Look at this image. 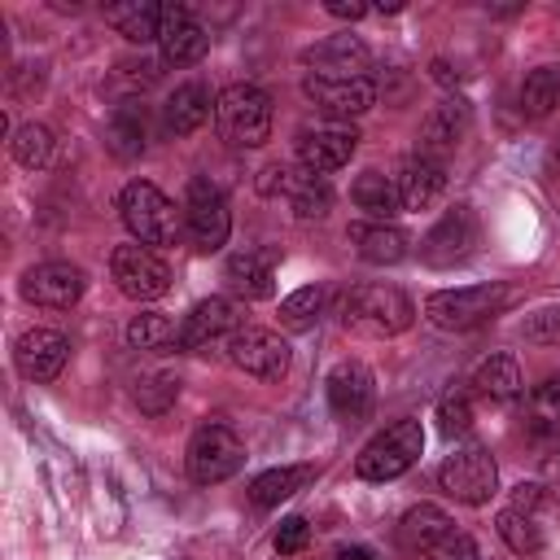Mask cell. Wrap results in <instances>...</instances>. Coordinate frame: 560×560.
Returning <instances> with one entry per match:
<instances>
[{"label": "cell", "instance_id": "obj_4", "mask_svg": "<svg viewBox=\"0 0 560 560\" xmlns=\"http://www.w3.org/2000/svg\"><path fill=\"white\" fill-rule=\"evenodd\" d=\"M508 306V289L503 284H468V289H442L424 298V315L429 324L446 328V332H468L477 324H486L490 315H499Z\"/></svg>", "mask_w": 560, "mask_h": 560}, {"label": "cell", "instance_id": "obj_18", "mask_svg": "<svg viewBox=\"0 0 560 560\" xmlns=\"http://www.w3.org/2000/svg\"><path fill=\"white\" fill-rule=\"evenodd\" d=\"M158 48H162V61H171V66H192V61L206 57L210 35H206V26H201L184 4H162Z\"/></svg>", "mask_w": 560, "mask_h": 560}, {"label": "cell", "instance_id": "obj_6", "mask_svg": "<svg viewBox=\"0 0 560 560\" xmlns=\"http://www.w3.org/2000/svg\"><path fill=\"white\" fill-rule=\"evenodd\" d=\"M438 481L451 499L468 503V508H481L490 503V494L499 490V468H494V455L481 446V442H464L455 446L442 468H438Z\"/></svg>", "mask_w": 560, "mask_h": 560}, {"label": "cell", "instance_id": "obj_17", "mask_svg": "<svg viewBox=\"0 0 560 560\" xmlns=\"http://www.w3.org/2000/svg\"><path fill=\"white\" fill-rule=\"evenodd\" d=\"M66 359H70V337L57 332V328H31L13 346V363H18V372L26 381H52V376H61Z\"/></svg>", "mask_w": 560, "mask_h": 560}, {"label": "cell", "instance_id": "obj_19", "mask_svg": "<svg viewBox=\"0 0 560 560\" xmlns=\"http://www.w3.org/2000/svg\"><path fill=\"white\" fill-rule=\"evenodd\" d=\"M302 92L328 114V118H359L376 105V88L372 79H302Z\"/></svg>", "mask_w": 560, "mask_h": 560}, {"label": "cell", "instance_id": "obj_33", "mask_svg": "<svg viewBox=\"0 0 560 560\" xmlns=\"http://www.w3.org/2000/svg\"><path fill=\"white\" fill-rule=\"evenodd\" d=\"M494 529H499V538H503L516 556H538V551H542V529L534 525V516H529V512L508 508V512H499Z\"/></svg>", "mask_w": 560, "mask_h": 560}, {"label": "cell", "instance_id": "obj_26", "mask_svg": "<svg viewBox=\"0 0 560 560\" xmlns=\"http://www.w3.org/2000/svg\"><path fill=\"white\" fill-rule=\"evenodd\" d=\"M210 114H214V96H210V88H206L201 79H188V83H179V88L166 96V127H171L175 136L197 131Z\"/></svg>", "mask_w": 560, "mask_h": 560}, {"label": "cell", "instance_id": "obj_2", "mask_svg": "<svg viewBox=\"0 0 560 560\" xmlns=\"http://www.w3.org/2000/svg\"><path fill=\"white\" fill-rule=\"evenodd\" d=\"M118 214L127 223V232L136 236V245H175L179 241V223L184 214L175 210V201L149 184V179H131L122 192H118Z\"/></svg>", "mask_w": 560, "mask_h": 560}, {"label": "cell", "instance_id": "obj_8", "mask_svg": "<svg viewBox=\"0 0 560 560\" xmlns=\"http://www.w3.org/2000/svg\"><path fill=\"white\" fill-rule=\"evenodd\" d=\"M241 328H245V315H241V306L232 298H206V302H197L184 315V324H179V350H192V354L219 350V346L228 350Z\"/></svg>", "mask_w": 560, "mask_h": 560}, {"label": "cell", "instance_id": "obj_7", "mask_svg": "<svg viewBox=\"0 0 560 560\" xmlns=\"http://www.w3.org/2000/svg\"><path fill=\"white\" fill-rule=\"evenodd\" d=\"M184 464H188V477L197 486H219L245 464V446L228 424H201L188 442Z\"/></svg>", "mask_w": 560, "mask_h": 560}, {"label": "cell", "instance_id": "obj_21", "mask_svg": "<svg viewBox=\"0 0 560 560\" xmlns=\"http://www.w3.org/2000/svg\"><path fill=\"white\" fill-rule=\"evenodd\" d=\"M468 127H472L468 101H464V96H446L442 105L429 109V118H424V127H420V153L442 162V153H451V149L468 136Z\"/></svg>", "mask_w": 560, "mask_h": 560}, {"label": "cell", "instance_id": "obj_22", "mask_svg": "<svg viewBox=\"0 0 560 560\" xmlns=\"http://www.w3.org/2000/svg\"><path fill=\"white\" fill-rule=\"evenodd\" d=\"M223 280L245 302L271 298V289H276V254L271 249H236L228 258V267H223Z\"/></svg>", "mask_w": 560, "mask_h": 560}, {"label": "cell", "instance_id": "obj_11", "mask_svg": "<svg viewBox=\"0 0 560 560\" xmlns=\"http://www.w3.org/2000/svg\"><path fill=\"white\" fill-rule=\"evenodd\" d=\"M228 359L232 368H241L245 376H258V381H280L289 372V341L271 328H241L228 346Z\"/></svg>", "mask_w": 560, "mask_h": 560}, {"label": "cell", "instance_id": "obj_13", "mask_svg": "<svg viewBox=\"0 0 560 560\" xmlns=\"http://www.w3.org/2000/svg\"><path fill=\"white\" fill-rule=\"evenodd\" d=\"M258 188H262L267 197L284 192L298 219H324V214H328V206H332V188H328V179H324V175H311V171L267 166V171H262V179H258Z\"/></svg>", "mask_w": 560, "mask_h": 560}, {"label": "cell", "instance_id": "obj_16", "mask_svg": "<svg viewBox=\"0 0 560 560\" xmlns=\"http://www.w3.org/2000/svg\"><path fill=\"white\" fill-rule=\"evenodd\" d=\"M354 144H359L354 127H341V122L311 127V131L298 136V162L311 175H332V171H341L354 158Z\"/></svg>", "mask_w": 560, "mask_h": 560}, {"label": "cell", "instance_id": "obj_27", "mask_svg": "<svg viewBox=\"0 0 560 560\" xmlns=\"http://www.w3.org/2000/svg\"><path fill=\"white\" fill-rule=\"evenodd\" d=\"M350 201L359 210H368L376 223H389L398 210H402V197H398V179L381 175V171H363L354 184H350Z\"/></svg>", "mask_w": 560, "mask_h": 560}, {"label": "cell", "instance_id": "obj_23", "mask_svg": "<svg viewBox=\"0 0 560 560\" xmlns=\"http://www.w3.org/2000/svg\"><path fill=\"white\" fill-rule=\"evenodd\" d=\"M346 241L354 245V254L363 262H376V267H389V262H402L407 249H411V236L394 223H350L346 228Z\"/></svg>", "mask_w": 560, "mask_h": 560}, {"label": "cell", "instance_id": "obj_9", "mask_svg": "<svg viewBox=\"0 0 560 560\" xmlns=\"http://www.w3.org/2000/svg\"><path fill=\"white\" fill-rule=\"evenodd\" d=\"M109 276L118 284V293H127L136 302H153L171 289V267L149 245H118L109 258Z\"/></svg>", "mask_w": 560, "mask_h": 560}, {"label": "cell", "instance_id": "obj_28", "mask_svg": "<svg viewBox=\"0 0 560 560\" xmlns=\"http://www.w3.org/2000/svg\"><path fill=\"white\" fill-rule=\"evenodd\" d=\"M311 481H315V464H284V468H267V472H258V477L249 481V499H254L258 508H276L280 499H289V494L306 490Z\"/></svg>", "mask_w": 560, "mask_h": 560}, {"label": "cell", "instance_id": "obj_31", "mask_svg": "<svg viewBox=\"0 0 560 560\" xmlns=\"http://www.w3.org/2000/svg\"><path fill=\"white\" fill-rule=\"evenodd\" d=\"M560 105V66H538L521 83V109L529 118H547Z\"/></svg>", "mask_w": 560, "mask_h": 560}, {"label": "cell", "instance_id": "obj_1", "mask_svg": "<svg viewBox=\"0 0 560 560\" xmlns=\"http://www.w3.org/2000/svg\"><path fill=\"white\" fill-rule=\"evenodd\" d=\"M416 319V306L394 284H354L341 302V324L359 337H398Z\"/></svg>", "mask_w": 560, "mask_h": 560}, {"label": "cell", "instance_id": "obj_5", "mask_svg": "<svg viewBox=\"0 0 560 560\" xmlns=\"http://www.w3.org/2000/svg\"><path fill=\"white\" fill-rule=\"evenodd\" d=\"M420 446H424L420 420H398V424H389L385 433H376V438L359 451L354 472H359L363 481H394V477H402V472L420 459Z\"/></svg>", "mask_w": 560, "mask_h": 560}, {"label": "cell", "instance_id": "obj_29", "mask_svg": "<svg viewBox=\"0 0 560 560\" xmlns=\"http://www.w3.org/2000/svg\"><path fill=\"white\" fill-rule=\"evenodd\" d=\"M472 385L486 394V398H499V402H508V398H516L521 389H525V376H521V363H516V354H486L481 363H477V372H472Z\"/></svg>", "mask_w": 560, "mask_h": 560}, {"label": "cell", "instance_id": "obj_30", "mask_svg": "<svg viewBox=\"0 0 560 560\" xmlns=\"http://www.w3.org/2000/svg\"><path fill=\"white\" fill-rule=\"evenodd\" d=\"M105 22H109L118 35H127L131 44H149V39H158V31H162V4H144V0L109 4V9H105Z\"/></svg>", "mask_w": 560, "mask_h": 560}, {"label": "cell", "instance_id": "obj_40", "mask_svg": "<svg viewBox=\"0 0 560 560\" xmlns=\"http://www.w3.org/2000/svg\"><path fill=\"white\" fill-rule=\"evenodd\" d=\"M306 542H311V525H306L302 516L280 521V529H276V551H280V556H298Z\"/></svg>", "mask_w": 560, "mask_h": 560}, {"label": "cell", "instance_id": "obj_3", "mask_svg": "<svg viewBox=\"0 0 560 560\" xmlns=\"http://www.w3.org/2000/svg\"><path fill=\"white\" fill-rule=\"evenodd\" d=\"M214 127L232 149H258L271 136V96L254 83H232L214 101Z\"/></svg>", "mask_w": 560, "mask_h": 560}, {"label": "cell", "instance_id": "obj_15", "mask_svg": "<svg viewBox=\"0 0 560 560\" xmlns=\"http://www.w3.org/2000/svg\"><path fill=\"white\" fill-rule=\"evenodd\" d=\"M88 289V276L74 262H39L22 276V298L48 311H70Z\"/></svg>", "mask_w": 560, "mask_h": 560}, {"label": "cell", "instance_id": "obj_12", "mask_svg": "<svg viewBox=\"0 0 560 560\" xmlns=\"http://www.w3.org/2000/svg\"><path fill=\"white\" fill-rule=\"evenodd\" d=\"M472 245H477V219H472V210H468V206H451V210L424 232L420 258H424L429 267H455V262H464V258L472 254Z\"/></svg>", "mask_w": 560, "mask_h": 560}, {"label": "cell", "instance_id": "obj_14", "mask_svg": "<svg viewBox=\"0 0 560 560\" xmlns=\"http://www.w3.org/2000/svg\"><path fill=\"white\" fill-rule=\"evenodd\" d=\"M302 66L315 79H368L372 52L359 35H328L302 52Z\"/></svg>", "mask_w": 560, "mask_h": 560}, {"label": "cell", "instance_id": "obj_34", "mask_svg": "<svg viewBox=\"0 0 560 560\" xmlns=\"http://www.w3.org/2000/svg\"><path fill=\"white\" fill-rule=\"evenodd\" d=\"M529 429L538 438L560 433V372L547 376L542 385H534V394H529Z\"/></svg>", "mask_w": 560, "mask_h": 560}, {"label": "cell", "instance_id": "obj_10", "mask_svg": "<svg viewBox=\"0 0 560 560\" xmlns=\"http://www.w3.org/2000/svg\"><path fill=\"white\" fill-rule=\"evenodd\" d=\"M184 228H188V236H192L197 249H223V245H228L232 214H228L223 192H219L210 179H192V184H188V197H184Z\"/></svg>", "mask_w": 560, "mask_h": 560}, {"label": "cell", "instance_id": "obj_41", "mask_svg": "<svg viewBox=\"0 0 560 560\" xmlns=\"http://www.w3.org/2000/svg\"><path fill=\"white\" fill-rule=\"evenodd\" d=\"M429 560H481V556H477V542L468 534H451L446 542H438L429 551Z\"/></svg>", "mask_w": 560, "mask_h": 560}, {"label": "cell", "instance_id": "obj_46", "mask_svg": "<svg viewBox=\"0 0 560 560\" xmlns=\"http://www.w3.org/2000/svg\"><path fill=\"white\" fill-rule=\"evenodd\" d=\"M556 158H560V144H556Z\"/></svg>", "mask_w": 560, "mask_h": 560}, {"label": "cell", "instance_id": "obj_43", "mask_svg": "<svg viewBox=\"0 0 560 560\" xmlns=\"http://www.w3.org/2000/svg\"><path fill=\"white\" fill-rule=\"evenodd\" d=\"M538 499H542V490H538V486H525V481H521V486L512 490V508H516V512H529Z\"/></svg>", "mask_w": 560, "mask_h": 560}, {"label": "cell", "instance_id": "obj_35", "mask_svg": "<svg viewBox=\"0 0 560 560\" xmlns=\"http://www.w3.org/2000/svg\"><path fill=\"white\" fill-rule=\"evenodd\" d=\"M105 144H109L118 158H140V153H144V118H140L131 105H122V109L109 118V127H105Z\"/></svg>", "mask_w": 560, "mask_h": 560}, {"label": "cell", "instance_id": "obj_32", "mask_svg": "<svg viewBox=\"0 0 560 560\" xmlns=\"http://www.w3.org/2000/svg\"><path fill=\"white\" fill-rule=\"evenodd\" d=\"M166 341H179V328H175L171 315H162V311H140V315L127 324V346H131V350H162Z\"/></svg>", "mask_w": 560, "mask_h": 560}, {"label": "cell", "instance_id": "obj_44", "mask_svg": "<svg viewBox=\"0 0 560 560\" xmlns=\"http://www.w3.org/2000/svg\"><path fill=\"white\" fill-rule=\"evenodd\" d=\"M324 9H328L332 18H346V22H354V18H363V13H368V4H354V0H350V4H346V0H328Z\"/></svg>", "mask_w": 560, "mask_h": 560}, {"label": "cell", "instance_id": "obj_25", "mask_svg": "<svg viewBox=\"0 0 560 560\" xmlns=\"http://www.w3.org/2000/svg\"><path fill=\"white\" fill-rule=\"evenodd\" d=\"M455 534V521L438 508V503H416V508H407L402 512V521H398V538L411 547V551H433L438 542H446Z\"/></svg>", "mask_w": 560, "mask_h": 560}, {"label": "cell", "instance_id": "obj_45", "mask_svg": "<svg viewBox=\"0 0 560 560\" xmlns=\"http://www.w3.org/2000/svg\"><path fill=\"white\" fill-rule=\"evenodd\" d=\"M337 560H376L368 547H346V551H337Z\"/></svg>", "mask_w": 560, "mask_h": 560}, {"label": "cell", "instance_id": "obj_42", "mask_svg": "<svg viewBox=\"0 0 560 560\" xmlns=\"http://www.w3.org/2000/svg\"><path fill=\"white\" fill-rule=\"evenodd\" d=\"M525 337L529 341H560V311H538L525 319Z\"/></svg>", "mask_w": 560, "mask_h": 560}, {"label": "cell", "instance_id": "obj_37", "mask_svg": "<svg viewBox=\"0 0 560 560\" xmlns=\"http://www.w3.org/2000/svg\"><path fill=\"white\" fill-rule=\"evenodd\" d=\"M319 311H324V289L319 284H306V289H298V293H289L280 302V328L306 332V328H315Z\"/></svg>", "mask_w": 560, "mask_h": 560}, {"label": "cell", "instance_id": "obj_20", "mask_svg": "<svg viewBox=\"0 0 560 560\" xmlns=\"http://www.w3.org/2000/svg\"><path fill=\"white\" fill-rule=\"evenodd\" d=\"M372 394H376V381L368 372V363L359 359H341L332 372H328V407L337 420H363L368 407H372Z\"/></svg>", "mask_w": 560, "mask_h": 560}, {"label": "cell", "instance_id": "obj_24", "mask_svg": "<svg viewBox=\"0 0 560 560\" xmlns=\"http://www.w3.org/2000/svg\"><path fill=\"white\" fill-rule=\"evenodd\" d=\"M446 188V166L438 158H411L402 171H398V197H402V210H429Z\"/></svg>", "mask_w": 560, "mask_h": 560}, {"label": "cell", "instance_id": "obj_39", "mask_svg": "<svg viewBox=\"0 0 560 560\" xmlns=\"http://www.w3.org/2000/svg\"><path fill=\"white\" fill-rule=\"evenodd\" d=\"M438 420H442L446 433H468V424H472V402H468V394H446V398L438 402Z\"/></svg>", "mask_w": 560, "mask_h": 560}, {"label": "cell", "instance_id": "obj_38", "mask_svg": "<svg viewBox=\"0 0 560 560\" xmlns=\"http://www.w3.org/2000/svg\"><path fill=\"white\" fill-rule=\"evenodd\" d=\"M179 398V376L175 372H144L136 381V407L149 416H162Z\"/></svg>", "mask_w": 560, "mask_h": 560}, {"label": "cell", "instance_id": "obj_36", "mask_svg": "<svg viewBox=\"0 0 560 560\" xmlns=\"http://www.w3.org/2000/svg\"><path fill=\"white\" fill-rule=\"evenodd\" d=\"M9 149H13V162H18V166L39 171V166H48V158H52V131L39 127V122H26V127L13 131Z\"/></svg>", "mask_w": 560, "mask_h": 560}]
</instances>
